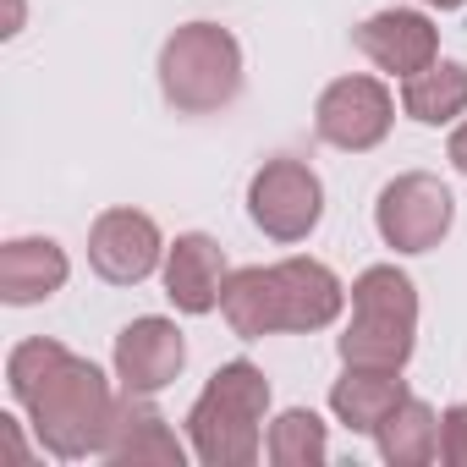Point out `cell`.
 I'll return each mask as SVG.
<instances>
[{
	"mask_svg": "<svg viewBox=\"0 0 467 467\" xmlns=\"http://www.w3.org/2000/svg\"><path fill=\"white\" fill-rule=\"evenodd\" d=\"M6 385L17 396V407L28 412L39 445L61 462H83V456H99L105 451V434H110V418H116V396H110V379L67 352L61 341H23L12 347L6 358Z\"/></svg>",
	"mask_w": 467,
	"mask_h": 467,
	"instance_id": "obj_1",
	"label": "cell"
},
{
	"mask_svg": "<svg viewBox=\"0 0 467 467\" xmlns=\"http://www.w3.org/2000/svg\"><path fill=\"white\" fill-rule=\"evenodd\" d=\"M270 407V379L237 358V363H220L209 374V385L198 390V401L187 407V445L203 467H248L259 462V423Z\"/></svg>",
	"mask_w": 467,
	"mask_h": 467,
	"instance_id": "obj_2",
	"label": "cell"
},
{
	"mask_svg": "<svg viewBox=\"0 0 467 467\" xmlns=\"http://www.w3.org/2000/svg\"><path fill=\"white\" fill-rule=\"evenodd\" d=\"M418 336V286L396 265H374L352 281V325L341 330L347 368H407Z\"/></svg>",
	"mask_w": 467,
	"mask_h": 467,
	"instance_id": "obj_3",
	"label": "cell"
},
{
	"mask_svg": "<svg viewBox=\"0 0 467 467\" xmlns=\"http://www.w3.org/2000/svg\"><path fill=\"white\" fill-rule=\"evenodd\" d=\"M243 88V45L220 23H187L160 50V94L182 116H214Z\"/></svg>",
	"mask_w": 467,
	"mask_h": 467,
	"instance_id": "obj_4",
	"label": "cell"
},
{
	"mask_svg": "<svg viewBox=\"0 0 467 467\" xmlns=\"http://www.w3.org/2000/svg\"><path fill=\"white\" fill-rule=\"evenodd\" d=\"M451 220H456V198L429 171H407V176L385 182V192L374 203V225H379L385 248H396V254H429V248H440Z\"/></svg>",
	"mask_w": 467,
	"mask_h": 467,
	"instance_id": "obj_5",
	"label": "cell"
},
{
	"mask_svg": "<svg viewBox=\"0 0 467 467\" xmlns=\"http://www.w3.org/2000/svg\"><path fill=\"white\" fill-rule=\"evenodd\" d=\"M248 214H254V225L265 231V237H275V243H303L308 231L319 225V214H325V187H319V176H314L303 160H292V154L265 160V165L254 171V182H248Z\"/></svg>",
	"mask_w": 467,
	"mask_h": 467,
	"instance_id": "obj_6",
	"label": "cell"
},
{
	"mask_svg": "<svg viewBox=\"0 0 467 467\" xmlns=\"http://www.w3.org/2000/svg\"><path fill=\"white\" fill-rule=\"evenodd\" d=\"M390 88L379 78H336L319 105H314V127L330 149H347V154H363V149H379L385 132H390Z\"/></svg>",
	"mask_w": 467,
	"mask_h": 467,
	"instance_id": "obj_7",
	"label": "cell"
},
{
	"mask_svg": "<svg viewBox=\"0 0 467 467\" xmlns=\"http://www.w3.org/2000/svg\"><path fill=\"white\" fill-rule=\"evenodd\" d=\"M165 243H160V225L143 209H105L88 231V265L99 281L110 286H138L160 270Z\"/></svg>",
	"mask_w": 467,
	"mask_h": 467,
	"instance_id": "obj_8",
	"label": "cell"
},
{
	"mask_svg": "<svg viewBox=\"0 0 467 467\" xmlns=\"http://www.w3.org/2000/svg\"><path fill=\"white\" fill-rule=\"evenodd\" d=\"M187 363V341L171 319L143 314L116 336V379L127 396H160Z\"/></svg>",
	"mask_w": 467,
	"mask_h": 467,
	"instance_id": "obj_9",
	"label": "cell"
},
{
	"mask_svg": "<svg viewBox=\"0 0 467 467\" xmlns=\"http://www.w3.org/2000/svg\"><path fill=\"white\" fill-rule=\"evenodd\" d=\"M358 50L379 67V72H390V78H412V72H423V67H434L440 61V34H434V23L423 17V12H374L363 28H358Z\"/></svg>",
	"mask_w": 467,
	"mask_h": 467,
	"instance_id": "obj_10",
	"label": "cell"
},
{
	"mask_svg": "<svg viewBox=\"0 0 467 467\" xmlns=\"http://www.w3.org/2000/svg\"><path fill=\"white\" fill-rule=\"evenodd\" d=\"M225 292V254L214 237L203 231H187L165 248V297L182 314H214Z\"/></svg>",
	"mask_w": 467,
	"mask_h": 467,
	"instance_id": "obj_11",
	"label": "cell"
},
{
	"mask_svg": "<svg viewBox=\"0 0 467 467\" xmlns=\"http://www.w3.org/2000/svg\"><path fill=\"white\" fill-rule=\"evenodd\" d=\"M105 462H160V467H182L187 445L171 434V423L160 418V407L149 396H127L116 401L110 434H105Z\"/></svg>",
	"mask_w": 467,
	"mask_h": 467,
	"instance_id": "obj_12",
	"label": "cell"
},
{
	"mask_svg": "<svg viewBox=\"0 0 467 467\" xmlns=\"http://www.w3.org/2000/svg\"><path fill=\"white\" fill-rule=\"evenodd\" d=\"M275 281H281L286 330H325V325L341 319L347 286L336 281L330 265H319V259H281L275 265Z\"/></svg>",
	"mask_w": 467,
	"mask_h": 467,
	"instance_id": "obj_13",
	"label": "cell"
},
{
	"mask_svg": "<svg viewBox=\"0 0 467 467\" xmlns=\"http://www.w3.org/2000/svg\"><path fill=\"white\" fill-rule=\"evenodd\" d=\"M72 265L61 254V243L50 237H17L0 248V297L12 308H28V303H45L67 286Z\"/></svg>",
	"mask_w": 467,
	"mask_h": 467,
	"instance_id": "obj_14",
	"label": "cell"
},
{
	"mask_svg": "<svg viewBox=\"0 0 467 467\" xmlns=\"http://www.w3.org/2000/svg\"><path fill=\"white\" fill-rule=\"evenodd\" d=\"M220 314L225 325L237 330L243 341H265V336H281L286 330V314H281V281H275V265H248V270H231L225 275V292H220Z\"/></svg>",
	"mask_w": 467,
	"mask_h": 467,
	"instance_id": "obj_15",
	"label": "cell"
},
{
	"mask_svg": "<svg viewBox=\"0 0 467 467\" xmlns=\"http://www.w3.org/2000/svg\"><path fill=\"white\" fill-rule=\"evenodd\" d=\"M401 401H407L401 368H347V374L330 385V412H336L352 434H374Z\"/></svg>",
	"mask_w": 467,
	"mask_h": 467,
	"instance_id": "obj_16",
	"label": "cell"
},
{
	"mask_svg": "<svg viewBox=\"0 0 467 467\" xmlns=\"http://www.w3.org/2000/svg\"><path fill=\"white\" fill-rule=\"evenodd\" d=\"M374 440H379V456H385L390 467H423V462L440 456V418H434L429 401L407 396V401L374 429Z\"/></svg>",
	"mask_w": 467,
	"mask_h": 467,
	"instance_id": "obj_17",
	"label": "cell"
},
{
	"mask_svg": "<svg viewBox=\"0 0 467 467\" xmlns=\"http://www.w3.org/2000/svg\"><path fill=\"white\" fill-rule=\"evenodd\" d=\"M401 105H407V116L423 121V127H451L456 116H467V67L434 61V67L412 72L407 88H401Z\"/></svg>",
	"mask_w": 467,
	"mask_h": 467,
	"instance_id": "obj_18",
	"label": "cell"
},
{
	"mask_svg": "<svg viewBox=\"0 0 467 467\" xmlns=\"http://www.w3.org/2000/svg\"><path fill=\"white\" fill-rule=\"evenodd\" d=\"M265 451H270V462H275V467H319V462L330 456V434H325L319 412L292 407V412H281V418L270 423Z\"/></svg>",
	"mask_w": 467,
	"mask_h": 467,
	"instance_id": "obj_19",
	"label": "cell"
},
{
	"mask_svg": "<svg viewBox=\"0 0 467 467\" xmlns=\"http://www.w3.org/2000/svg\"><path fill=\"white\" fill-rule=\"evenodd\" d=\"M440 462L467 467V401L445 407V418H440Z\"/></svg>",
	"mask_w": 467,
	"mask_h": 467,
	"instance_id": "obj_20",
	"label": "cell"
},
{
	"mask_svg": "<svg viewBox=\"0 0 467 467\" xmlns=\"http://www.w3.org/2000/svg\"><path fill=\"white\" fill-rule=\"evenodd\" d=\"M451 165H456V171L467 176V121H462V127L451 132Z\"/></svg>",
	"mask_w": 467,
	"mask_h": 467,
	"instance_id": "obj_21",
	"label": "cell"
},
{
	"mask_svg": "<svg viewBox=\"0 0 467 467\" xmlns=\"http://www.w3.org/2000/svg\"><path fill=\"white\" fill-rule=\"evenodd\" d=\"M23 28V0H12V17H6V34H17Z\"/></svg>",
	"mask_w": 467,
	"mask_h": 467,
	"instance_id": "obj_22",
	"label": "cell"
},
{
	"mask_svg": "<svg viewBox=\"0 0 467 467\" xmlns=\"http://www.w3.org/2000/svg\"><path fill=\"white\" fill-rule=\"evenodd\" d=\"M423 6H440V12H456V6H467V0H423Z\"/></svg>",
	"mask_w": 467,
	"mask_h": 467,
	"instance_id": "obj_23",
	"label": "cell"
}]
</instances>
